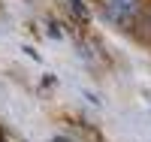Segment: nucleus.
<instances>
[{
	"label": "nucleus",
	"instance_id": "1",
	"mask_svg": "<svg viewBox=\"0 0 151 142\" xmlns=\"http://www.w3.org/2000/svg\"><path fill=\"white\" fill-rule=\"evenodd\" d=\"M106 18L118 27H133L142 15V0H100Z\"/></svg>",
	"mask_w": 151,
	"mask_h": 142
},
{
	"label": "nucleus",
	"instance_id": "2",
	"mask_svg": "<svg viewBox=\"0 0 151 142\" xmlns=\"http://www.w3.org/2000/svg\"><path fill=\"white\" fill-rule=\"evenodd\" d=\"M70 3H73V9H76V15H79L82 21H88V9L82 6V0H70Z\"/></svg>",
	"mask_w": 151,
	"mask_h": 142
},
{
	"label": "nucleus",
	"instance_id": "3",
	"mask_svg": "<svg viewBox=\"0 0 151 142\" xmlns=\"http://www.w3.org/2000/svg\"><path fill=\"white\" fill-rule=\"evenodd\" d=\"M52 142H70V139H64V136H55V139H52Z\"/></svg>",
	"mask_w": 151,
	"mask_h": 142
},
{
	"label": "nucleus",
	"instance_id": "4",
	"mask_svg": "<svg viewBox=\"0 0 151 142\" xmlns=\"http://www.w3.org/2000/svg\"><path fill=\"white\" fill-rule=\"evenodd\" d=\"M0 142H3V139H0Z\"/></svg>",
	"mask_w": 151,
	"mask_h": 142
}]
</instances>
